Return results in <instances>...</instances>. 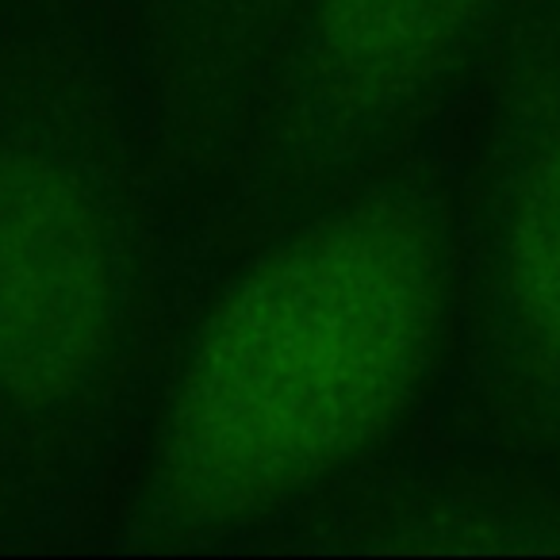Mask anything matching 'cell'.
<instances>
[{
    "mask_svg": "<svg viewBox=\"0 0 560 560\" xmlns=\"http://www.w3.org/2000/svg\"><path fill=\"white\" fill-rule=\"evenodd\" d=\"M442 254L415 203H353L284 246L203 327L154 460L162 522L238 526L373 445L427 373Z\"/></svg>",
    "mask_w": 560,
    "mask_h": 560,
    "instance_id": "obj_1",
    "label": "cell"
},
{
    "mask_svg": "<svg viewBox=\"0 0 560 560\" xmlns=\"http://www.w3.org/2000/svg\"><path fill=\"white\" fill-rule=\"evenodd\" d=\"M503 261L529 338L560 358V131L522 170L506 211Z\"/></svg>",
    "mask_w": 560,
    "mask_h": 560,
    "instance_id": "obj_4",
    "label": "cell"
},
{
    "mask_svg": "<svg viewBox=\"0 0 560 560\" xmlns=\"http://www.w3.org/2000/svg\"><path fill=\"white\" fill-rule=\"evenodd\" d=\"M491 0H319L307 70L323 101L369 112L419 89Z\"/></svg>",
    "mask_w": 560,
    "mask_h": 560,
    "instance_id": "obj_3",
    "label": "cell"
},
{
    "mask_svg": "<svg viewBox=\"0 0 560 560\" xmlns=\"http://www.w3.org/2000/svg\"><path fill=\"white\" fill-rule=\"evenodd\" d=\"M139 234L93 96L39 62L0 73V472L43 491L85 450L127 353Z\"/></svg>",
    "mask_w": 560,
    "mask_h": 560,
    "instance_id": "obj_2",
    "label": "cell"
}]
</instances>
